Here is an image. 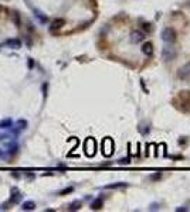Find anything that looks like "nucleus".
Segmentation results:
<instances>
[{
  "mask_svg": "<svg viewBox=\"0 0 190 212\" xmlns=\"http://www.w3.org/2000/svg\"><path fill=\"white\" fill-rule=\"evenodd\" d=\"M84 147H85V153H87V156H94L95 154V150H97V143H95V140L92 137H89L85 140V144H84Z\"/></svg>",
  "mask_w": 190,
  "mask_h": 212,
  "instance_id": "f03ea898",
  "label": "nucleus"
},
{
  "mask_svg": "<svg viewBox=\"0 0 190 212\" xmlns=\"http://www.w3.org/2000/svg\"><path fill=\"white\" fill-rule=\"evenodd\" d=\"M179 78L183 79V81H189L190 79V62L185 64L179 69Z\"/></svg>",
  "mask_w": 190,
  "mask_h": 212,
  "instance_id": "20e7f679",
  "label": "nucleus"
},
{
  "mask_svg": "<svg viewBox=\"0 0 190 212\" xmlns=\"http://www.w3.org/2000/svg\"><path fill=\"white\" fill-rule=\"evenodd\" d=\"M6 44L10 47V48H13V50H19L20 47H21V42L19 40H16V38H11V40H7Z\"/></svg>",
  "mask_w": 190,
  "mask_h": 212,
  "instance_id": "6e6552de",
  "label": "nucleus"
},
{
  "mask_svg": "<svg viewBox=\"0 0 190 212\" xmlns=\"http://www.w3.org/2000/svg\"><path fill=\"white\" fill-rule=\"evenodd\" d=\"M21 199V194L19 192V189L17 188H13L11 189V198H10V201L13 204H17Z\"/></svg>",
  "mask_w": 190,
  "mask_h": 212,
  "instance_id": "0eeeda50",
  "label": "nucleus"
},
{
  "mask_svg": "<svg viewBox=\"0 0 190 212\" xmlns=\"http://www.w3.org/2000/svg\"><path fill=\"white\" fill-rule=\"evenodd\" d=\"M142 51H143V54L145 55H152L153 54V45H152V42H145L143 47H142Z\"/></svg>",
  "mask_w": 190,
  "mask_h": 212,
  "instance_id": "1a4fd4ad",
  "label": "nucleus"
},
{
  "mask_svg": "<svg viewBox=\"0 0 190 212\" xmlns=\"http://www.w3.org/2000/svg\"><path fill=\"white\" fill-rule=\"evenodd\" d=\"M145 38V34L142 31H138V30H135V31H132V34H130V40L134 42H140L143 41Z\"/></svg>",
  "mask_w": 190,
  "mask_h": 212,
  "instance_id": "423d86ee",
  "label": "nucleus"
},
{
  "mask_svg": "<svg viewBox=\"0 0 190 212\" xmlns=\"http://www.w3.org/2000/svg\"><path fill=\"white\" fill-rule=\"evenodd\" d=\"M63 24H64V20H63V19L56 20V21H53V24H51L50 30H51V31H54V30H58V28L63 27Z\"/></svg>",
  "mask_w": 190,
  "mask_h": 212,
  "instance_id": "9d476101",
  "label": "nucleus"
},
{
  "mask_svg": "<svg viewBox=\"0 0 190 212\" xmlns=\"http://www.w3.org/2000/svg\"><path fill=\"white\" fill-rule=\"evenodd\" d=\"M143 28H145V30H148V31H149V30H150V28H152V27H150V24L145 23V24H143Z\"/></svg>",
  "mask_w": 190,
  "mask_h": 212,
  "instance_id": "412c9836",
  "label": "nucleus"
},
{
  "mask_svg": "<svg viewBox=\"0 0 190 212\" xmlns=\"http://www.w3.org/2000/svg\"><path fill=\"white\" fill-rule=\"evenodd\" d=\"M34 208H36V204L33 202V201L23 202V205H21V209H23V211H33Z\"/></svg>",
  "mask_w": 190,
  "mask_h": 212,
  "instance_id": "9b49d317",
  "label": "nucleus"
},
{
  "mask_svg": "<svg viewBox=\"0 0 190 212\" xmlns=\"http://www.w3.org/2000/svg\"><path fill=\"white\" fill-rule=\"evenodd\" d=\"M19 127H20V129H26V127H27V120L20 119L19 120Z\"/></svg>",
  "mask_w": 190,
  "mask_h": 212,
  "instance_id": "dca6fc26",
  "label": "nucleus"
},
{
  "mask_svg": "<svg viewBox=\"0 0 190 212\" xmlns=\"http://www.w3.org/2000/svg\"><path fill=\"white\" fill-rule=\"evenodd\" d=\"M79 207H81V202H79V201H75V202L71 204L68 209H70V211H77V209H79Z\"/></svg>",
  "mask_w": 190,
  "mask_h": 212,
  "instance_id": "2eb2a0df",
  "label": "nucleus"
},
{
  "mask_svg": "<svg viewBox=\"0 0 190 212\" xmlns=\"http://www.w3.org/2000/svg\"><path fill=\"white\" fill-rule=\"evenodd\" d=\"M102 204H104L102 202V199H95V201L91 204V208H92V209H101Z\"/></svg>",
  "mask_w": 190,
  "mask_h": 212,
  "instance_id": "ddd939ff",
  "label": "nucleus"
},
{
  "mask_svg": "<svg viewBox=\"0 0 190 212\" xmlns=\"http://www.w3.org/2000/svg\"><path fill=\"white\" fill-rule=\"evenodd\" d=\"M102 148H104V154H105V156H111L112 154V151H114V143H112V140L109 137L104 140Z\"/></svg>",
  "mask_w": 190,
  "mask_h": 212,
  "instance_id": "39448f33",
  "label": "nucleus"
},
{
  "mask_svg": "<svg viewBox=\"0 0 190 212\" xmlns=\"http://www.w3.org/2000/svg\"><path fill=\"white\" fill-rule=\"evenodd\" d=\"M162 57H163V60L172 61L173 58H175V57H176V48H175V47H170V45L163 47V50H162Z\"/></svg>",
  "mask_w": 190,
  "mask_h": 212,
  "instance_id": "7ed1b4c3",
  "label": "nucleus"
},
{
  "mask_svg": "<svg viewBox=\"0 0 190 212\" xmlns=\"http://www.w3.org/2000/svg\"><path fill=\"white\" fill-rule=\"evenodd\" d=\"M11 125H13L11 119H6V120H2V122H0V127H2V129H9V127H11Z\"/></svg>",
  "mask_w": 190,
  "mask_h": 212,
  "instance_id": "f8f14e48",
  "label": "nucleus"
},
{
  "mask_svg": "<svg viewBox=\"0 0 190 212\" xmlns=\"http://www.w3.org/2000/svg\"><path fill=\"white\" fill-rule=\"evenodd\" d=\"M162 40L163 41H166V42H175L176 41V31L173 30L172 27H166V28H163L162 30Z\"/></svg>",
  "mask_w": 190,
  "mask_h": 212,
  "instance_id": "f257e3e1",
  "label": "nucleus"
},
{
  "mask_svg": "<svg viewBox=\"0 0 190 212\" xmlns=\"http://www.w3.org/2000/svg\"><path fill=\"white\" fill-rule=\"evenodd\" d=\"M72 187H68V188H65V189H63V191H61V195H65V194H68V192H72Z\"/></svg>",
  "mask_w": 190,
  "mask_h": 212,
  "instance_id": "f3484780",
  "label": "nucleus"
},
{
  "mask_svg": "<svg viewBox=\"0 0 190 212\" xmlns=\"http://www.w3.org/2000/svg\"><path fill=\"white\" fill-rule=\"evenodd\" d=\"M14 23H16V26H20V21H19V14L14 13Z\"/></svg>",
  "mask_w": 190,
  "mask_h": 212,
  "instance_id": "6ab92c4d",
  "label": "nucleus"
},
{
  "mask_svg": "<svg viewBox=\"0 0 190 212\" xmlns=\"http://www.w3.org/2000/svg\"><path fill=\"white\" fill-rule=\"evenodd\" d=\"M34 13H36V17H37V19H40V21H41V23H46V21H47V17H46V16H43L41 11L34 10Z\"/></svg>",
  "mask_w": 190,
  "mask_h": 212,
  "instance_id": "4468645a",
  "label": "nucleus"
},
{
  "mask_svg": "<svg viewBox=\"0 0 190 212\" xmlns=\"http://www.w3.org/2000/svg\"><path fill=\"white\" fill-rule=\"evenodd\" d=\"M116 187H125L124 182H119V184H112V185H108L107 188H116Z\"/></svg>",
  "mask_w": 190,
  "mask_h": 212,
  "instance_id": "a211bd4d",
  "label": "nucleus"
},
{
  "mask_svg": "<svg viewBox=\"0 0 190 212\" xmlns=\"http://www.w3.org/2000/svg\"><path fill=\"white\" fill-rule=\"evenodd\" d=\"M129 163H130L129 158H124V160H121L119 161V164H129Z\"/></svg>",
  "mask_w": 190,
  "mask_h": 212,
  "instance_id": "aec40b11",
  "label": "nucleus"
}]
</instances>
